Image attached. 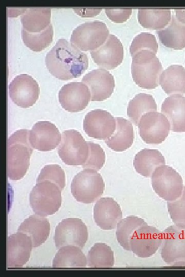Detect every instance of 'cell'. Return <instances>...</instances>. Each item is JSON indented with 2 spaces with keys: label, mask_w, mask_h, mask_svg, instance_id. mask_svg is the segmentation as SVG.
Masks as SVG:
<instances>
[{
  "label": "cell",
  "mask_w": 185,
  "mask_h": 277,
  "mask_svg": "<svg viewBox=\"0 0 185 277\" xmlns=\"http://www.w3.org/2000/svg\"><path fill=\"white\" fill-rule=\"evenodd\" d=\"M107 17L115 23H122L132 14V9H105Z\"/></svg>",
  "instance_id": "obj_38"
},
{
  "label": "cell",
  "mask_w": 185,
  "mask_h": 277,
  "mask_svg": "<svg viewBox=\"0 0 185 277\" xmlns=\"http://www.w3.org/2000/svg\"><path fill=\"white\" fill-rule=\"evenodd\" d=\"M116 129L113 135L105 140L108 147L116 152H122L132 146L134 133L132 123L122 117H116Z\"/></svg>",
  "instance_id": "obj_23"
},
{
  "label": "cell",
  "mask_w": 185,
  "mask_h": 277,
  "mask_svg": "<svg viewBox=\"0 0 185 277\" xmlns=\"http://www.w3.org/2000/svg\"><path fill=\"white\" fill-rule=\"evenodd\" d=\"M50 8H26L20 16L22 28L29 32H40L51 24Z\"/></svg>",
  "instance_id": "obj_28"
},
{
  "label": "cell",
  "mask_w": 185,
  "mask_h": 277,
  "mask_svg": "<svg viewBox=\"0 0 185 277\" xmlns=\"http://www.w3.org/2000/svg\"><path fill=\"white\" fill-rule=\"evenodd\" d=\"M45 63L50 74L63 81L80 77L88 67L87 55L63 38L47 53Z\"/></svg>",
  "instance_id": "obj_1"
},
{
  "label": "cell",
  "mask_w": 185,
  "mask_h": 277,
  "mask_svg": "<svg viewBox=\"0 0 185 277\" xmlns=\"http://www.w3.org/2000/svg\"><path fill=\"white\" fill-rule=\"evenodd\" d=\"M162 232L147 225L137 229L130 239L131 250L137 256L149 258L154 254L160 248Z\"/></svg>",
  "instance_id": "obj_13"
},
{
  "label": "cell",
  "mask_w": 185,
  "mask_h": 277,
  "mask_svg": "<svg viewBox=\"0 0 185 277\" xmlns=\"http://www.w3.org/2000/svg\"><path fill=\"white\" fill-rule=\"evenodd\" d=\"M61 190L49 181L36 183L30 192V206L35 214L47 216L57 212L62 204Z\"/></svg>",
  "instance_id": "obj_4"
},
{
  "label": "cell",
  "mask_w": 185,
  "mask_h": 277,
  "mask_svg": "<svg viewBox=\"0 0 185 277\" xmlns=\"http://www.w3.org/2000/svg\"><path fill=\"white\" fill-rule=\"evenodd\" d=\"M157 104L153 96L140 93L130 100L127 108V115L132 122L138 126L141 116L151 111H156Z\"/></svg>",
  "instance_id": "obj_30"
},
{
  "label": "cell",
  "mask_w": 185,
  "mask_h": 277,
  "mask_svg": "<svg viewBox=\"0 0 185 277\" xmlns=\"http://www.w3.org/2000/svg\"><path fill=\"white\" fill-rule=\"evenodd\" d=\"M88 154L87 141L78 131L69 129L62 132L58 154L65 164L82 166L87 160Z\"/></svg>",
  "instance_id": "obj_8"
},
{
  "label": "cell",
  "mask_w": 185,
  "mask_h": 277,
  "mask_svg": "<svg viewBox=\"0 0 185 277\" xmlns=\"http://www.w3.org/2000/svg\"><path fill=\"white\" fill-rule=\"evenodd\" d=\"M94 219L103 230H112L122 219V212L118 203L112 197H101L94 207Z\"/></svg>",
  "instance_id": "obj_20"
},
{
  "label": "cell",
  "mask_w": 185,
  "mask_h": 277,
  "mask_svg": "<svg viewBox=\"0 0 185 277\" xmlns=\"http://www.w3.org/2000/svg\"><path fill=\"white\" fill-rule=\"evenodd\" d=\"M89 146V154L87 160L82 168L91 169L99 171L103 166L105 161V154L101 146L92 141H87Z\"/></svg>",
  "instance_id": "obj_37"
},
{
  "label": "cell",
  "mask_w": 185,
  "mask_h": 277,
  "mask_svg": "<svg viewBox=\"0 0 185 277\" xmlns=\"http://www.w3.org/2000/svg\"><path fill=\"white\" fill-rule=\"evenodd\" d=\"M115 118L108 111L96 109L88 112L83 120V130L90 137L97 140L109 138L116 129Z\"/></svg>",
  "instance_id": "obj_14"
},
{
  "label": "cell",
  "mask_w": 185,
  "mask_h": 277,
  "mask_svg": "<svg viewBox=\"0 0 185 277\" xmlns=\"http://www.w3.org/2000/svg\"><path fill=\"white\" fill-rule=\"evenodd\" d=\"M74 11L82 17H93L99 14L102 9H73Z\"/></svg>",
  "instance_id": "obj_39"
},
{
  "label": "cell",
  "mask_w": 185,
  "mask_h": 277,
  "mask_svg": "<svg viewBox=\"0 0 185 277\" xmlns=\"http://www.w3.org/2000/svg\"><path fill=\"white\" fill-rule=\"evenodd\" d=\"M158 44L154 35L149 32H141L133 39L130 46L132 56L141 50H149L156 54Z\"/></svg>",
  "instance_id": "obj_35"
},
{
  "label": "cell",
  "mask_w": 185,
  "mask_h": 277,
  "mask_svg": "<svg viewBox=\"0 0 185 277\" xmlns=\"http://www.w3.org/2000/svg\"><path fill=\"white\" fill-rule=\"evenodd\" d=\"M163 261L171 266L185 265V228L172 225L162 232L160 247Z\"/></svg>",
  "instance_id": "obj_9"
},
{
  "label": "cell",
  "mask_w": 185,
  "mask_h": 277,
  "mask_svg": "<svg viewBox=\"0 0 185 277\" xmlns=\"http://www.w3.org/2000/svg\"><path fill=\"white\" fill-rule=\"evenodd\" d=\"M31 239L27 234L17 232L7 240V267L21 268L30 258L32 249Z\"/></svg>",
  "instance_id": "obj_19"
},
{
  "label": "cell",
  "mask_w": 185,
  "mask_h": 277,
  "mask_svg": "<svg viewBox=\"0 0 185 277\" xmlns=\"http://www.w3.org/2000/svg\"><path fill=\"white\" fill-rule=\"evenodd\" d=\"M165 164L164 156L157 149H142L135 155L133 161L136 171L146 177H151L157 167Z\"/></svg>",
  "instance_id": "obj_26"
},
{
  "label": "cell",
  "mask_w": 185,
  "mask_h": 277,
  "mask_svg": "<svg viewBox=\"0 0 185 277\" xmlns=\"http://www.w3.org/2000/svg\"><path fill=\"white\" fill-rule=\"evenodd\" d=\"M168 211L175 225L185 228V186L181 195L173 201H167Z\"/></svg>",
  "instance_id": "obj_36"
},
{
  "label": "cell",
  "mask_w": 185,
  "mask_h": 277,
  "mask_svg": "<svg viewBox=\"0 0 185 277\" xmlns=\"http://www.w3.org/2000/svg\"><path fill=\"white\" fill-rule=\"evenodd\" d=\"M109 35V30L103 22H86L73 30L70 43L82 51H91L102 46Z\"/></svg>",
  "instance_id": "obj_6"
},
{
  "label": "cell",
  "mask_w": 185,
  "mask_h": 277,
  "mask_svg": "<svg viewBox=\"0 0 185 277\" xmlns=\"http://www.w3.org/2000/svg\"><path fill=\"white\" fill-rule=\"evenodd\" d=\"M161 112L170 124L173 132H185V97L173 94L166 97L161 105Z\"/></svg>",
  "instance_id": "obj_21"
},
{
  "label": "cell",
  "mask_w": 185,
  "mask_h": 277,
  "mask_svg": "<svg viewBox=\"0 0 185 277\" xmlns=\"http://www.w3.org/2000/svg\"><path fill=\"white\" fill-rule=\"evenodd\" d=\"M82 82L88 87L91 101H103L109 97L114 92L115 83L114 76L107 70L98 68L83 76Z\"/></svg>",
  "instance_id": "obj_16"
},
{
  "label": "cell",
  "mask_w": 185,
  "mask_h": 277,
  "mask_svg": "<svg viewBox=\"0 0 185 277\" xmlns=\"http://www.w3.org/2000/svg\"><path fill=\"white\" fill-rule=\"evenodd\" d=\"M105 183L101 175L91 169L77 173L71 183V193L78 202L92 203L103 194Z\"/></svg>",
  "instance_id": "obj_5"
},
{
  "label": "cell",
  "mask_w": 185,
  "mask_h": 277,
  "mask_svg": "<svg viewBox=\"0 0 185 277\" xmlns=\"http://www.w3.org/2000/svg\"><path fill=\"white\" fill-rule=\"evenodd\" d=\"M138 19L144 28L161 30L170 22L171 10L169 9H139Z\"/></svg>",
  "instance_id": "obj_29"
},
{
  "label": "cell",
  "mask_w": 185,
  "mask_h": 277,
  "mask_svg": "<svg viewBox=\"0 0 185 277\" xmlns=\"http://www.w3.org/2000/svg\"><path fill=\"white\" fill-rule=\"evenodd\" d=\"M87 227L78 218L62 220L55 229L54 240L57 248L64 246H76L82 249L88 239Z\"/></svg>",
  "instance_id": "obj_10"
},
{
  "label": "cell",
  "mask_w": 185,
  "mask_h": 277,
  "mask_svg": "<svg viewBox=\"0 0 185 277\" xmlns=\"http://www.w3.org/2000/svg\"><path fill=\"white\" fill-rule=\"evenodd\" d=\"M147 225L144 220L135 215H130L121 219L117 225L116 235L120 246L130 251V239L139 227Z\"/></svg>",
  "instance_id": "obj_31"
},
{
  "label": "cell",
  "mask_w": 185,
  "mask_h": 277,
  "mask_svg": "<svg viewBox=\"0 0 185 277\" xmlns=\"http://www.w3.org/2000/svg\"><path fill=\"white\" fill-rule=\"evenodd\" d=\"M162 66L154 52L141 50L132 56L131 72L134 82L140 87L153 89L159 85Z\"/></svg>",
  "instance_id": "obj_3"
},
{
  "label": "cell",
  "mask_w": 185,
  "mask_h": 277,
  "mask_svg": "<svg viewBox=\"0 0 185 277\" xmlns=\"http://www.w3.org/2000/svg\"><path fill=\"white\" fill-rule=\"evenodd\" d=\"M176 13V17L177 20L185 24V9H177L174 10Z\"/></svg>",
  "instance_id": "obj_40"
},
{
  "label": "cell",
  "mask_w": 185,
  "mask_h": 277,
  "mask_svg": "<svg viewBox=\"0 0 185 277\" xmlns=\"http://www.w3.org/2000/svg\"><path fill=\"white\" fill-rule=\"evenodd\" d=\"M87 259L79 247L68 245L60 248L52 261L53 268H85Z\"/></svg>",
  "instance_id": "obj_27"
},
{
  "label": "cell",
  "mask_w": 185,
  "mask_h": 277,
  "mask_svg": "<svg viewBox=\"0 0 185 277\" xmlns=\"http://www.w3.org/2000/svg\"><path fill=\"white\" fill-rule=\"evenodd\" d=\"M138 127L139 134L145 143L159 144L168 137L170 124L162 113L151 111L141 116Z\"/></svg>",
  "instance_id": "obj_11"
},
{
  "label": "cell",
  "mask_w": 185,
  "mask_h": 277,
  "mask_svg": "<svg viewBox=\"0 0 185 277\" xmlns=\"http://www.w3.org/2000/svg\"><path fill=\"white\" fill-rule=\"evenodd\" d=\"M17 232L30 236L33 247H37L48 239L50 233V223L45 216L32 214L21 224Z\"/></svg>",
  "instance_id": "obj_22"
},
{
  "label": "cell",
  "mask_w": 185,
  "mask_h": 277,
  "mask_svg": "<svg viewBox=\"0 0 185 277\" xmlns=\"http://www.w3.org/2000/svg\"><path fill=\"white\" fill-rule=\"evenodd\" d=\"M61 134L56 126L49 121H38L29 130V141L34 149L47 152L60 143Z\"/></svg>",
  "instance_id": "obj_17"
},
{
  "label": "cell",
  "mask_w": 185,
  "mask_h": 277,
  "mask_svg": "<svg viewBox=\"0 0 185 277\" xmlns=\"http://www.w3.org/2000/svg\"><path fill=\"white\" fill-rule=\"evenodd\" d=\"M151 180L155 192L166 201L175 200L182 193V177L168 165H163L157 167L151 176Z\"/></svg>",
  "instance_id": "obj_7"
},
{
  "label": "cell",
  "mask_w": 185,
  "mask_h": 277,
  "mask_svg": "<svg viewBox=\"0 0 185 277\" xmlns=\"http://www.w3.org/2000/svg\"><path fill=\"white\" fill-rule=\"evenodd\" d=\"M59 102L62 107L70 112L84 110L90 100L88 87L82 82H72L63 85L59 91Z\"/></svg>",
  "instance_id": "obj_15"
},
{
  "label": "cell",
  "mask_w": 185,
  "mask_h": 277,
  "mask_svg": "<svg viewBox=\"0 0 185 277\" xmlns=\"http://www.w3.org/2000/svg\"><path fill=\"white\" fill-rule=\"evenodd\" d=\"M49 181L55 184L62 191L65 186V172L58 164L45 165L41 170L36 183Z\"/></svg>",
  "instance_id": "obj_34"
},
{
  "label": "cell",
  "mask_w": 185,
  "mask_h": 277,
  "mask_svg": "<svg viewBox=\"0 0 185 277\" xmlns=\"http://www.w3.org/2000/svg\"><path fill=\"white\" fill-rule=\"evenodd\" d=\"M53 30L52 24L40 32H29L24 28L21 29V37L24 45L30 50L40 52L48 47L52 42Z\"/></svg>",
  "instance_id": "obj_33"
},
{
  "label": "cell",
  "mask_w": 185,
  "mask_h": 277,
  "mask_svg": "<svg viewBox=\"0 0 185 277\" xmlns=\"http://www.w3.org/2000/svg\"><path fill=\"white\" fill-rule=\"evenodd\" d=\"M159 83L168 94L185 93V68L181 65H171L161 73Z\"/></svg>",
  "instance_id": "obj_24"
},
{
  "label": "cell",
  "mask_w": 185,
  "mask_h": 277,
  "mask_svg": "<svg viewBox=\"0 0 185 277\" xmlns=\"http://www.w3.org/2000/svg\"><path fill=\"white\" fill-rule=\"evenodd\" d=\"M156 32L160 41L166 47L175 50L185 48V24L179 22L175 15L164 28Z\"/></svg>",
  "instance_id": "obj_25"
},
{
  "label": "cell",
  "mask_w": 185,
  "mask_h": 277,
  "mask_svg": "<svg viewBox=\"0 0 185 277\" xmlns=\"http://www.w3.org/2000/svg\"><path fill=\"white\" fill-rule=\"evenodd\" d=\"M12 102L21 108L32 106L38 101L40 89L37 81L27 74L15 76L8 86Z\"/></svg>",
  "instance_id": "obj_12"
},
{
  "label": "cell",
  "mask_w": 185,
  "mask_h": 277,
  "mask_svg": "<svg viewBox=\"0 0 185 277\" xmlns=\"http://www.w3.org/2000/svg\"><path fill=\"white\" fill-rule=\"evenodd\" d=\"M32 152L29 130H17L9 137L7 151V175L8 178L11 180H19L26 175Z\"/></svg>",
  "instance_id": "obj_2"
},
{
  "label": "cell",
  "mask_w": 185,
  "mask_h": 277,
  "mask_svg": "<svg viewBox=\"0 0 185 277\" xmlns=\"http://www.w3.org/2000/svg\"><path fill=\"white\" fill-rule=\"evenodd\" d=\"M87 262L90 268H111L115 262L114 252L106 244L95 243L88 252Z\"/></svg>",
  "instance_id": "obj_32"
},
{
  "label": "cell",
  "mask_w": 185,
  "mask_h": 277,
  "mask_svg": "<svg viewBox=\"0 0 185 277\" xmlns=\"http://www.w3.org/2000/svg\"><path fill=\"white\" fill-rule=\"evenodd\" d=\"M94 62L99 66L114 69L122 62L124 48L120 40L110 34L105 42L96 50L90 51Z\"/></svg>",
  "instance_id": "obj_18"
}]
</instances>
